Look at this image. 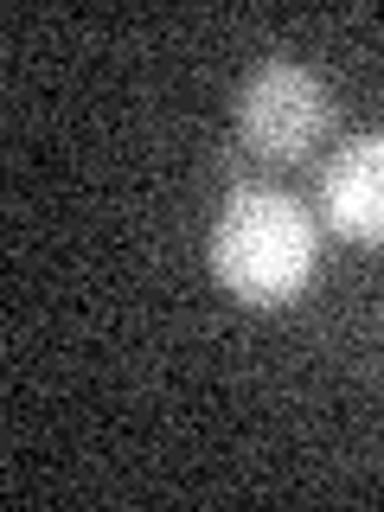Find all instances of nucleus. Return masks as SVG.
<instances>
[{
  "instance_id": "f257e3e1",
  "label": "nucleus",
  "mask_w": 384,
  "mask_h": 512,
  "mask_svg": "<svg viewBox=\"0 0 384 512\" xmlns=\"http://www.w3.org/2000/svg\"><path fill=\"white\" fill-rule=\"evenodd\" d=\"M314 256L320 231L308 218V205L282 186H237L218 205L212 224V276L231 301L269 314L288 308L301 288L314 282Z\"/></svg>"
},
{
  "instance_id": "f03ea898",
  "label": "nucleus",
  "mask_w": 384,
  "mask_h": 512,
  "mask_svg": "<svg viewBox=\"0 0 384 512\" xmlns=\"http://www.w3.org/2000/svg\"><path fill=\"white\" fill-rule=\"evenodd\" d=\"M237 135L263 160H301L333 135V90L295 58H263L237 90Z\"/></svg>"
},
{
  "instance_id": "7ed1b4c3",
  "label": "nucleus",
  "mask_w": 384,
  "mask_h": 512,
  "mask_svg": "<svg viewBox=\"0 0 384 512\" xmlns=\"http://www.w3.org/2000/svg\"><path fill=\"white\" fill-rule=\"evenodd\" d=\"M320 212L346 244L384 250V135H352L320 173Z\"/></svg>"
}]
</instances>
